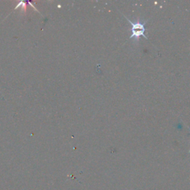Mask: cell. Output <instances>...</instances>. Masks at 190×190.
<instances>
[{
	"label": "cell",
	"instance_id": "cell-2",
	"mask_svg": "<svg viewBox=\"0 0 190 190\" xmlns=\"http://www.w3.org/2000/svg\"><path fill=\"white\" fill-rule=\"evenodd\" d=\"M188 129H189V130H190V128H189V127H188ZM189 152H190V150H189Z\"/></svg>",
	"mask_w": 190,
	"mask_h": 190
},
{
	"label": "cell",
	"instance_id": "cell-1",
	"mask_svg": "<svg viewBox=\"0 0 190 190\" xmlns=\"http://www.w3.org/2000/svg\"><path fill=\"white\" fill-rule=\"evenodd\" d=\"M126 19L129 22V23L132 25V35L130 36V39L134 38L135 40L138 41L141 37H143L144 38L148 39V37L145 35V31H146V28H145V25H146V22H147V20L144 21L143 22H141L140 20H138L136 22H132L129 19H128L126 16H124Z\"/></svg>",
	"mask_w": 190,
	"mask_h": 190
}]
</instances>
